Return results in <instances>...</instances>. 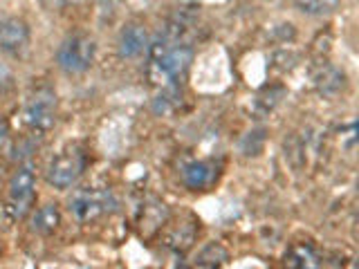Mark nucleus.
Instances as JSON below:
<instances>
[{
	"label": "nucleus",
	"mask_w": 359,
	"mask_h": 269,
	"mask_svg": "<svg viewBox=\"0 0 359 269\" xmlns=\"http://www.w3.org/2000/svg\"><path fill=\"white\" fill-rule=\"evenodd\" d=\"M97 56V43L90 36H70L56 49V63L67 74H83L93 67Z\"/></svg>",
	"instance_id": "nucleus-1"
},
{
	"label": "nucleus",
	"mask_w": 359,
	"mask_h": 269,
	"mask_svg": "<svg viewBox=\"0 0 359 269\" xmlns=\"http://www.w3.org/2000/svg\"><path fill=\"white\" fill-rule=\"evenodd\" d=\"M70 213L79 222H93L106 213H113L117 209L115 195L108 188H93V191H79L70 200Z\"/></svg>",
	"instance_id": "nucleus-2"
},
{
	"label": "nucleus",
	"mask_w": 359,
	"mask_h": 269,
	"mask_svg": "<svg viewBox=\"0 0 359 269\" xmlns=\"http://www.w3.org/2000/svg\"><path fill=\"white\" fill-rule=\"evenodd\" d=\"M36 197V175L32 166H21L9 179V191H7V213L14 220L21 218L32 209Z\"/></svg>",
	"instance_id": "nucleus-3"
},
{
	"label": "nucleus",
	"mask_w": 359,
	"mask_h": 269,
	"mask_svg": "<svg viewBox=\"0 0 359 269\" xmlns=\"http://www.w3.org/2000/svg\"><path fill=\"white\" fill-rule=\"evenodd\" d=\"M193 63V49L189 45H173L164 56L151 61V79L155 83L168 85L180 79Z\"/></svg>",
	"instance_id": "nucleus-4"
},
{
	"label": "nucleus",
	"mask_w": 359,
	"mask_h": 269,
	"mask_svg": "<svg viewBox=\"0 0 359 269\" xmlns=\"http://www.w3.org/2000/svg\"><path fill=\"white\" fill-rule=\"evenodd\" d=\"M86 168V157L77 151H65L61 155H56L47 166V182L52 184L58 191L74 186L77 179L83 175Z\"/></svg>",
	"instance_id": "nucleus-5"
},
{
	"label": "nucleus",
	"mask_w": 359,
	"mask_h": 269,
	"mask_svg": "<svg viewBox=\"0 0 359 269\" xmlns=\"http://www.w3.org/2000/svg\"><path fill=\"white\" fill-rule=\"evenodd\" d=\"M56 119V95L52 90H38L36 95L29 97L23 111V122L32 131H47L54 126Z\"/></svg>",
	"instance_id": "nucleus-6"
},
{
	"label": "nucleus",
	"mask_w": 359,
	"mask_h": 269,
	"mask_svg": "<svg viewBox=\"0 0 359 269\" xmlns=\"http://www.w3.org/2000/svg\"><path fill=\"white\" fill-rule=\"evenodd\" d=\"M29 43V25L18 16H9L0 21V49L5 54L23 52Z\"/></svg>",
	"instance_id": "nucleus-7"
},
{
	"label": "nucleus",
	"mask_w": 359,
	"mask_h": 269,
	"mask_svg": "<svg viewBox=\"0 0 359 269\" xmlns=\"http://www.w3.org/2000/svg\"><path fill=\"white\" fill-rule=\"evenodd\" d=\"M148 49V32L144 25L139 23H128L117 38V52L126 61H133V58L142 56Z\"/></svg>",
	"instance_id": "nucleus-8"
},
{
	"label": "nucleus",
	"mask_w": 359,
	"mask_h": 269,
	"mask_svg": "<svg viewBox=\"0 0 359 269\" xmlns=\"http://www.w3.org/2000/svg\"><path fill=\"white\" fill-rule=\"evenodd\" d=\"M61 220H63V215H61L58 204H52V202L43 204L32 218V231L41 234V236H49L61 227Z\"/></svg>",
	"instance_id": "nucleus-9"
},
{
	"label": "nucleus",
	"mask_w": 359,
	"mask_h": 269,
	"mask_svg": "<svg viewBox=\"0 0 359 269\" xmlns=\"http://www.w3.org/2000/svg\"><path fill=\"white\" fill-rule=\"evenodd\" d=\"M216 177V171H214V164L209 162H191L184 166L182 171V179L189 188H193V191H200V188H207L209 184L214 182Z\"/></svg>",
	"instance_id": "nucleus-10"
},
{
	"label": "nucleus",
	"mask_w": 359,
	"mask_h": 269,
	"mask_svg": "<svg viewBox=\"0 0 359 269\" xmlns=\"http://www.w3.org/2000/svg\"><path fill=\"white\" fill-rule=\"evenodd\" d=\"M227 261H229V252L221 243L205 245L196 256L198 267H221V265H227Z\"/></svg>",
	"instance_id": "nucleus-11"
},
{
	"label": "nucleus",
	"mask_w": 359,
	"mask_h": 269,
	"mask_svg": "<svg viewBox=\"0 0 359 269\" xmlns=\"http://www.w3.org/2000/svg\"><path fill=\"white\" fill-rule=\"evenodd\" d=\"M342 0H294V7L305 16H330Z\"/></svg>",
	"instance_id": "nucleus-12"
},
{
	"label": "nucleus",
	"mask_w": 359,
	"mask_h": 269,
	"mask_svg": "<svg viewBox=\"0 0 359 269\" xmlns=\"http://www.w3.org/2000/svg\"><path fill=\"white\" fill-rule=\"evenodd\" d=\"M317 85L324 95H335L344 85V74L335 67H326L317 74Z\"/></svg>",
	"instance_id": "nucleus-13"
},
{
	"label": "nucleus",
	"mask_w": 359,
	"mask_h": 269,
	"mask_svg": "<svg viewBox=\"0 0 359 269\" xmlns=\"http://www.w3.org/2000/svg\"><path fill=\"white\" fill-rule=\"evenodd\" d=\"M287 265H292V267H314L317 258L308 247H294L292 254L287 256Z\"/></svg>",
	"instance_id": "nucleus-14"
},
{
	"label": "nucleus",
	"mask_w": 359,
	"mask_h": 269,
	"mask_svg": "<svg viewBox=\"0 0 359 269\" xmlns=\"http://www.w3.org/2000/svg\"><path fill=\"white\" fill-rule=\"evenodd\" d=\"M7 135H9V126H7V122H5V119H0V146L5 144Z\"/></svg>",
	"instance_id": "nucleus-15"
},
{
	"label": "nucleus",
	"mask_w": 359,
	"mask_h": 269,
	"mask_svg": "<svg viewBox=\"0 0 359 269\" xmlns=\"http://www.w3.org/2000/svg\"><path fill=\"white\" fill-rule=\"evenodd\" d=\"M56 5H72V3H79V0H52Z\"/></svg>",
	"instance_id": "nucleus-16"
}]
</instances>
